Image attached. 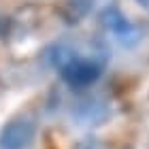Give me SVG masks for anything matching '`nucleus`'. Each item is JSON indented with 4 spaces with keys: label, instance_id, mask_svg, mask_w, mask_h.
Segmentation results:
<instances>
[{
    "label": "nucleus",
    "instance_id": "1",
    "mask_svg": "<svg viewBox=\"0 0 149 149\" xmlns=\"http://www.w3.org/2000/svg\"><path fill=\"white\" fill-rule=\"evenodd\" d=\"M62 79L70 87H87L92 83H96L102 74V66L96 60H87V58H77L72 56L62 68H60Z\"/></svg>",
    "mask_w": 149,
    "mask_h": 149
},
{
    "label": "nucleus",
    "instance_id": "2",
    "mask_svg": "<svg viewBox=\"0 0 149 149\" xmlns=\"http://www.w3.org/2000/svg\"><path fill=\"white\" fill-rule=\"evenodd\" d=\"M34 141V124L28 119H13L0 132L2 149H28Z\"/></svg>",
    "mask_w": 149,
    "mask_h": 149
},
{
    "label": "nucleus",
    "instance_id": "4",
    "mask_svg": "<svg viewBox=\"0 0 149 149\" xmlns=\"http://www.w3.org/2000/svg\"><path fill=\"white\" fill-rule=\"evenodd\" d=\"M139 4H143V6H149V0H136Z\"/></svg>",
    "mask_w": 149,
    "mask_h": 149
},
{
    "label": "nucleus",
    "instance_id": "3",
    "mask_svg": "<svg viewBox=\"0 0 149 149\" xmlns=\"http://www.w3.org/2000/svg\"><path fill=\"white\" fill-rule=\"evenodd\" d=\"M100 19H102V24L107 26V28H111L115 34L119 36L121 43H128V36H134V38H136V30L128 24V19L121 15L117 9H107L102 15H100Z\"/></svg>",
    "mask_w": 149,
    "mask_h": 149
}]
</instances>
